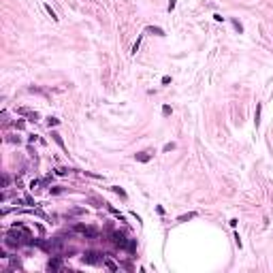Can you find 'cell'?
<instances>
[{"label": "cell", "mask_w": 273, "mask_h": 273, "mask_svg": "<svg viewBox=\"0 0 273 273\" xmlns=\"http://www.w3.org/2000/svg\"><path fill=\"white\" fill-rule=\"evenodd\" d=\"M58 124H60L58 117H51V115L47 117V126H49V128H51V126H58Z\"/></svg>", "instance_id": "12"}, {"label": "cell", "mask_w": 273, "mask_h": 273, "mask_svg": "<svg viewBox=\"0 0 273 273\" xmlns=\"http://www.w3.org/2000/svg\"><path fill=\"white\" fill-rule=\"evenodd\" d=\"M90 203H92L94 207H103V203H101V201H98V198H96V196H90Z\"/></svg>", "instance_id": "16"}, {"label": "cell", "mask_w": 273, "mask_h": 273, "mask_svg": "<svg viewBox=\"0 0 273 273\" xmlns=\"http://www.w3.org/2000/svg\"><path fill=\"white\" fill-rule=\"evenodd\" d=\"M145 32H147V34H156V36H165V30L158 28V26H147Z\"/></svg>", "instance_id": "6"}, {"label": "cell", "mask_w": 273, "mask_h": 273, "mask_svg": "<svg viewBox=\"0 0 273 273\" xmlns=\"http://www.w3.org/2000/svg\"><path fill=\"white\" fill-rule=\"evenodd\" d=\"M162 83H165V85H167V83H171V77H169V75H165V77H162Z\"/></svg>", "instance_id": "23"}, {"label": "cell", "mask_w": 273, "mask_h": 273, "mask_svg": "<svg viewBox=\"0 0 273 273\" xmlns=\"http://www.w3.org/2000/svg\"><path fill=\"white\" fill-rule=\"evenodd\" d=\"M231 22H233V28H235V30H237V32L241 34V32H243V26H241V24H239L237 19H231Z\"/></svg>", "instance_id": "13"}, {"label": "cell", "mask_w": 273, "mask_h": 273, "mask_svg": "<svg viewBox=\"0 0 273 273\" xmlns=\"http://www.w3.org/2000/svg\"><path fill=\"white\" fill-rule=\"evenodd\" d=\"M24 126H26V124H24L22 120H17V122H15V128H17V130H22V128H24Z\"/></svg>", "instance_id": "19"}, {"label": "cell", "mask_w": 273, "mask_h": 273, "mask_svg": "<svg viewBox=\"0 0 273 273\" xmlns=\"http://www.w3.org/2000/svg\"><path fill=\"white\" fill-rule=\"evenodd\" d=\"M60 267H62V258H58V256L51 258V260L47 262V269H49V271H58Z\"/></svg>", "instance_id": "4"}, {"label": "cell", "mask_w": 273, "mask_h": 273, "mask_svg": "<svg viewBox=\"0 0 273 273\" xmlns=\"http://www.w3.org/2000/svg\"><path fill=\"white\" fill-rule=\"evenodd\" d=\"M134 160H139V162H149V160H152V154H149V152H139V154H134Z\"/></svg>", "instance_id": "5"}, {"label": "cell", "mask_w": 273, "mask_h": 273, "mask_svg": "<svg viewBox=\"0 0 273 273\" xmlns=\"http://www.w3.org/2000/svg\"><path fill=\"white\" fill-rule=\"evenodd\" d=\"M24 201H26V205H34V201H32V196H26Z\"/></svg>", "instance_id": "22"}, {"label": "cell", "mask_w": 273, "mask_h": 273, "mask_svg": "<svg viewBox=\"0 0 273 273\" xmlns=\"http://www.w3.org/2000/svg\"><path fill=\"white\" fill-rule=\"evenodd\" d=\"M173 149H175V143H165V147H162V152H173Z\"/></svg>", "instance_id": "14"}, {"label": "cell", "mask_w": 273, "mask_h": 273, "mask_svg": "<svg viewBox=\"0 0 273 273\" xmlns=\"http://www.w3.org/2000/svg\"><path fill=\"white\" fill-rule=\"evenodd\" d=\"M141 39H143V36H139V39H136V43L132 45V53H136V51H139V45H141Z\"/></svg>", "instance_id": "17"}, {"label": "cell", "mask_w": 273, "mask_h": 273, "mask_svg": "<svg viewBox=\"0 0 273 273\" xmlns=\"http://www.w3.org/2000/svg\"><path fill=\"white\" fill-rule=\"evenodd\" d=\"M213 19H216V22H224V17H222L220 13H216V15H213Z\"/></svg>", "instance_id": "21"}, {"label": "cell", "mask_w": 273, "mask_h": 273, "mask_svg": "<svg viewBox=\"0 0 273 273\" xmlns=\"http://www.w3.org/2000/svg\"><path fill=\"white\" fill-rule=\"evenodd\" d=\"M175 9V0H169V11H173Z\"/></svg>", "instance_id": "24"}, {"label": "cell", "mask_w": 273, "mask_h": 273, "mask_svg": "<svg viewBox=\"0 0 273 273\" xmlns=\"http://www.w3.org/2000/svg\"><path fill=\"white\" fill-rule=\"evenodd\" d=\"M162 115H165V117H167V115H171V107H169V105L162 107Z\"/></svg>", "instance_id": "18"}, {"label": "cell", "mask_w": 273, "mask_h": 273, "mask_svg": "<svg viewBox=\"0 0 273 273\" xmlns=\"http://www.w3.org/2000/svg\"><path fill=\"white\" fill-rule=\"evenodd\" d=\"M260 109H262V105L258 103V105H256V115H254V124H256V128L260 126Z\"/></svg>", "instance_id": "8"}, {"label": "cell", "mask_w": 273, "mask_h": 273, "mask_svg": "<svg viewBox=\"0 0 273 273\" xmlns=\"http://www.w3.org/2000/svg\"><path fill=\"white\" fill-rule=\"evenodd\" d=\"M81 260H83L85 265H101V262H105V254H101V252H85Z\"/></svg>", "instance_id": "1"}, {"label": "cell", "mask_w": 273, "mask_h": 273, "mask_svg": "<svg viewBox=\"0 0 273 273\" xmlns=\"http://www.w3.org/2000/svg\"><path fill=\"white\" fill-rule=\"evenodd\" d=\"M192 218H196V213H186V216H179L177 220H179V222H188V220H192Z\"/></svg>", "instance_id": "10"}, {"label": "cell", "mask_w": 273, "mask_h": 273, "mask_svg": "<svg viewBox=\"0 0 273 273\" xmlns=\"http://www.w3.org/2000/svg\"><path fill=\"white\" fill-rule=\"evenodd\" d=\"M111 190H113V192H115L117 196H122V198H126V196H128V194H126V192H124V190H122L120 186H111Z\"/></svg>", "instance_id": "9"}, {"label": "cell", "mask_w": 273, "mask_h": 273, "mask_svg": "<svg viewBox=\"0 0 273 273\" xmlns=\"http://www.w3.org/2000/svg\"><path fill=\"white\" fill-rule=\"evenodd\" d=\"M105 265H107V269H111V271H117V269H120V265H115L113 260H105Z\"/></svg>", "instance_id": "11"}, {"label": "cell", "mask_w": 273, "mask_h": 273, "mask_svg": "<svg viewBox=\"0 0 273 273\" xmlns=\"http://www.w3.org/2000/svg\"><path fill=\"white\" fill-rule=\"evenodd\" d=\"M111 241L117 245V248H126V243H128V239H126L122 233H117V231H115V233H111Z\"/></svg>", "instance_id": "2"}, {"label": "cell", "mask_w": 273, "mask_h": 273, "mask_svg": "<svg viewBox=\"0 0 273 273\" xmlns=\"http://www.w3.org/2000/svg\"><path fill=\"white\" fill-rule=\"evenodd\" d=\"M68 169H56V175H66Z\"/></svg>", "instance_id": "20"}, {"label": "cell", "mask_w": 273, "mask_h": 273, "mask_svg": "<svg viewBox=\"0 0 273 273\" xmlns=\"http://www.w3.org/2000/svg\"><path fill=\"white\" fill-rule=\"evenodd\" d=\"M45 9H47V13L51 15V19H53V22H58V17H56V13H53V9H51L49 4H45Z\"/></svg>", "instance_id": "15"}, {"label": "cell", "mask_w": 273, "mask_h": 273, "mask_svg": "<svg viewBox=\"0 0 273 273\" xmlns=\"http://www.w3.org/2000/svg\"><path fill=\"white\" fill-rule=\"evenodd\" d=\"M51 136H53V141H56V143L60 145V147H62V149H64V152H66V145H64V141H62V136H60L58 132H51Z\"/></svg>", "instance_id": "7"}, {"label": "cell", "mask_w": 273, "mask_h": 273, "mask_svg": "<svg viewBox=\"0 0 273 273\" xmlns=\"http://www.w3.org/2000/svg\"><path fill=\"white\" fill-rule=\"evenodd\" d=\"M19 115H28L30 117V122H39V113H36V111H30V109H19Z\"/></svg>", "instance_id": "3"}]
</instances>
